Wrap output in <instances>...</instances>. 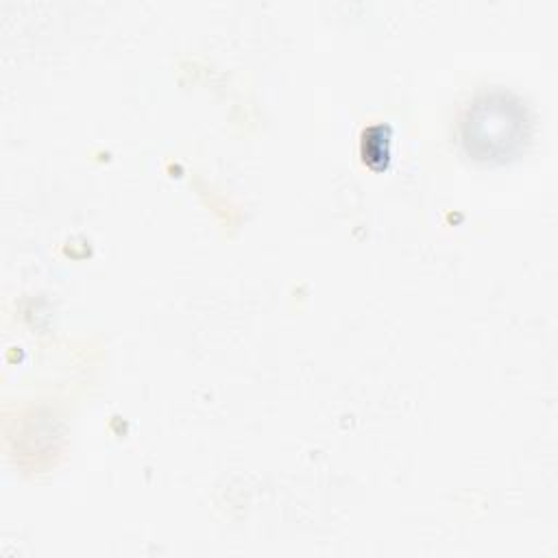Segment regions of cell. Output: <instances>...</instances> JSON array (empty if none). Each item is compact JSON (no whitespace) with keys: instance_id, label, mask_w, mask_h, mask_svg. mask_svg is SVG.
Wrapping results in <instances>:
<instances>
[{"instance_id":"1","label":"cell","mask_w":558,"mask_h":558,"mask_svg":"<svg viewBox=\"0 0 558 558\" xmlns=\"http://www.w3.org/2000/svg\"><path fill=\"white\" fill-rule=\"evenodd\" d=\"M527 135L530 116L525 105L504 89L480 94L460 120L464 150L482 161H504L517 155Z\"/></svg>"}]
</instances>
